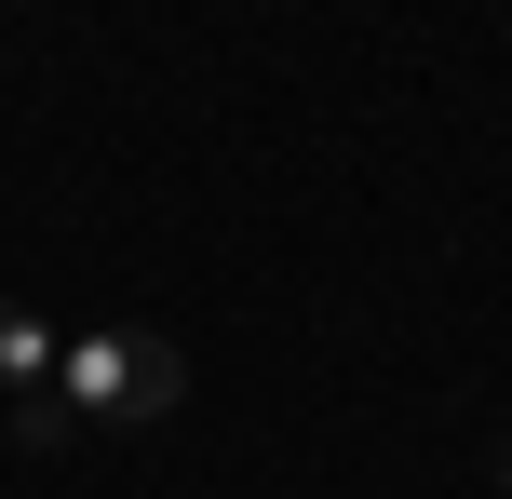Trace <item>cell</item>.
<instances>
[{
	"label": "cell",
	"mask_w": 512,
	"mask_h": 499,
	"mask_svg": "<svg viewBox=\"0 0 512 499\" xmlns=\"http://www.w3.org/2000/svg\"><path fill=\"white\" fill-rule=\"evenodd\" d=\"M499 499H512V446H499Z\"/></svg>",
	"instance_id": "obj_3"
},
{
	"label": "cell",
	"mask_w": 512,
	"mask_h": 499,
	"mask_svg": "<svg viewBox=\"0 0 512 499\" xmlns=\"http://www.w3.org/2000/svg\"><path fill=\"white\" fill-rule=\"evenodd\" d=\"M54 365H68V338H54L27 297H0V405H14L27 446H54Z\"/></svg>",
	"instance_id": "obj_2"
},
{
	"label": "cell",
	"mask_w": 512,
	"mask_h": 499,
	"mask_svg": "<svg viewBox=\"0 0 512 499\" xmlns=\"http://www.w3.org/2000/svg\"><path fill=\"white\" fill-rule=\"evenodd\" d=\"M176 392H189V365H176L162 324H95V338H68V365H54V446L135 432V419H162Z\"/></svg>",
	"instance_id": "obj_1"
}]
</instances>
